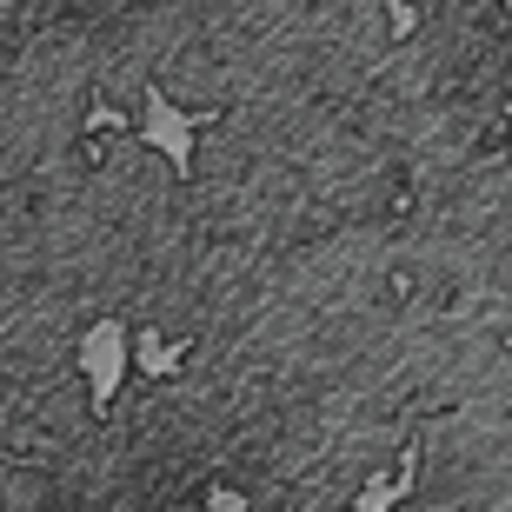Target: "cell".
<instances>
[{"label":"cell","mask_w":512,"mask_h":512,"mask_svg":"<svg viewBox=\"0 0 512 512\" xmlns=\"http://www.w3.org/2000/svg\"><path fill=\"white\" fill-rule=\"evenodd\" d=\"M406 486L360 512H512V393H479L419 419Z\"/></svg>","instance_id":"1"}]
</instances>
